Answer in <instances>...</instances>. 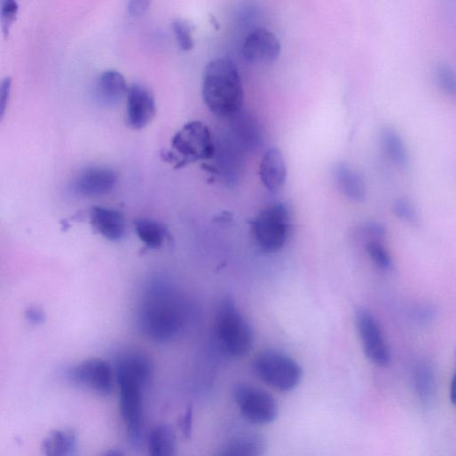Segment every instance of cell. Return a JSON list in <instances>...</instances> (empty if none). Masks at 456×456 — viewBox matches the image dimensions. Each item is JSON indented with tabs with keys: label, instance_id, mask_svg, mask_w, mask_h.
Wrapping results in <instances>:
<instances>
[{
	"label": "cell",
	"instance_id": "1",
	"mask_svg": "<svg viewBox=\"0 0 456 456\" xmlns=\"http://www.w3.org/2000/svg\"><path fill=\"white\" fill-rule=\"evenodd\" d=\"M114 369L121 415L130 443L137 448L144 428V395L153 379V366L146 355L128 351L117 357Z\"/></svg>",
	"mask_w": 456,
	"mask_h": 456
},
{
	"label": "cell",
	"instance_id": "2",
	"mask_svg": "<svg viewBox=\"0 0 456 456\" xmlns=\"http://www.w3.org/2000/svg\"><path fill=\"white\" fill-rule=\"evenodd\" d=\"M202 99L216 116L230 118L240 112L245 90L240 70L231 59H218L209 62L202 80Z\"/></svg>",
	"mask_w": 456,
	"mask_h": 456
},
{
	"label": "cell",
	"instance_id": "3",
	"mask_svg": "<svg viewBox=\"0 0 456 456\" xmlns=\"http://www.w3.org/2000/svg\"><path fill=\"white\" fill-rule=\"evenodd\" d=\"M187 311L181 299L167 286L149 289L140 310V326L151 340L169 342L183 330Z\"/></svg>",
	"mask_w": 456,
	"mask_h": 456
},
{
	"label": "cell",
	"instance_id": "4",
	"mask_svg": "<svg viewBox=\"0 0 456 456\" xmlns=\"http://www.w3.org/2000/svg\"><path fill=\"white\" fill-rule=\"evenodd\" d=\"M215 331L219 349L226 357L240 358L251 351L253 329L232 298L220 303Z\"/></svg>",
	"mask_w": 456,
	"mask_h": 456
},
{
	"label": "cell",
	"instance_id": "5",
	"mask_svg": "<svg viewBox=\"0 0 456 456\" xmlns=\"http://www.w3.org/2000/svg\"><path fill=\"white\" fill-rule=\"evenodd\" d=\"M215 144L209 128L199 121L185 124L172 138L171 150L161 153V157L174 168L208 161L215 156Z\"/></svg>",
	"mask_w": 456,
	"mask_h": 456
},
{
	"label": "cell",
	"instance_id": "6",
	"mask_svg": "<svg viewBox=\"0 0 456 456\" xmlns=\"http://www.w3.org/2000/svg\"><path fill=\"white\" fill-rule=\"evenodd\" d=\"M253 368L259 379L279 391L294 390L303 379L301 366L287 354L276 350L259 354Z\"/></svg>",
	"mask_w": 456,
	"mask_h": 456
},
{
	"label": "cell",
	"instance_id": "7",
	"mask_svg": "<svg viewBox=\"0 0 456 456\" xmlns=\"http://www.w3.org/2000/svg\"><path fill=\"white\" fill-rule=\"evenodd\" d=\"M290 214L284 203L269 206L251 222L252 232L259 248L268 254L282 249L288 239Z\"/></svg>",
	"mask_w": 456,
	"mask_h": 456
},
{
	"label": "cell",
	"instance_id": "8",
	"mask_svg": "<svg viewBox=\"0 0 456 456\" xmlns=\"http://www.w3.org/2000/svg\"><path fill=\"white\" fill-rule=\"evenodd\" d=\"M234 397L242 415L254 424L267 425L279 417V406L276 398L264 389L240 383L234 389Z\"/></svg>",
	"mask_w": 456,
	"mask_h": 456
},
{
	"label": "cell",
	"instance_id": "9",
	"mask_svg": "<svg viewBox=\"0 0 456 456\" xmlns=\"http://www.w3.org/2000/svg\"><path fill=\"white\" fill-rule=\"evenodd\" d=\"M66 377L73 384L100 397H108L114 391V369L100 358H90L72 366L66 371Z\"/></svg>",
	"mask_w": 456,
	"mask_h": 456
},
{
	"label": "cell",
	"instance_id": "10",
	"mask_svg": "<svg viewBox=\"0 0 456 456\" xmlns=\"http://www.w3.org/2000/svg\"><path fill=\"white\" fill-rule=\"evenodd\" d=\"M356 326L366 357L379 366L390 362V351L376 318L367 311L359 310Z\"/></svg>",
	"mask_w": 456,
	"mask_h": 456
},
{
	"label": "cell",
	"instance_id": "11",
	"mask_svg": "<svg viewBox=\"0 0 456 456\" xmlns=\"http://www.w3.org/2000/svg\"><path fill=\"white\" fill-rule=\"evenodd\" d=\"M280 54V41L266 28L254 30L244 42L243 57L252 65H272Z\"/></svg>",
	"mask_w": 456,
	"mask_h": 456
},
{
	"label": "cell",
	"instance_id": "12",
	"mask_svg": "<svg viewBox=\"0 0 456 456\" xmlns=\"http://www.w3.org/2000/svg\"><path fill=\"white\" fill-rule=\"evenodd\" d=\"M127 122L135 130L148 126L156 114L153 94L139 83L129 87L127 93Z\"/></svg>",
	"mask_w": 456,
	"mask_h": 456
},
{
	"label": "cell",
	"instance_id": "13",
	"mask_svg": "<svg viewBox=\"0 0 456 456\" xmlns=\"http://www.w3.org/2000/svg\"><path fill=\"white\" fill-rule=\"evenodd\" d=\"M118 182L116 172L106 167H90L75 182V191L83 197H98L111 193Z\"/></svg>",
	"mask_w": 456,
	"mask_h": 456
},
{
	"label": "cell",
	"instance_id": "14",
	"mask_svg": "<svg viewBox=\"0 0 456 456\" xmlns=\"http://www.w3.org/2000/svg\"><path fill=\"white\" fill-rule=\"evenodd\" d=\"M90 220L95 231L107 240L119 241L126 233L125 218L117 209L95 206L91 208Z\"/></svg>",
	"mask_w": 456,
	"mask_h": 456
},
{
	"label": "cell",
	"instance_id": "15",
	"mask_svg": "<svg viewBox=\"0 0 456 456\" xmlns=\"http://www.w3.org/2000/svg\"><path fill=\"white\" fill-rule=\"evenodd\" d=\"M260 177L271 193H279L287 179V166L282 152L278 148L269 149L260 164Z\"/></svg>",
	"mask_w": 456,
	"mask_h": 456
},
{
	"label": "cell",
	"instance_id": "16",
	"mask_svg": "<svg viewBox=\"0 0 456 456\" xmlns=\"http://www.w3.org/2000/svg\"><path fill=\"white\" fill-rule=\"evenodd\" d=\"M333 175L338 189L348 199L360 202L366 199V186L362 176L346 163L334 167Z\"/></svg>",
	"mask_w": 456,
	"mask_h": 456
},
{
	"label": "cell",
	"instance_id": "17",
	"mask_svg": "<svg viewBox=\"0 0 456 456\" xmlns=\"http://www.w3.org/2000/svg\"><path fill=\"white\" fill-rule=\"evenodd\" d=\"M129 86L124 76L114 70L104 72L97 84V93L102 104L114 106L127 96Z\"/></svg>",
	"mask_w": 456,
	"mask_h": 456
},
{
	"label": "cell",
	"instance_id": "18",
	"mask_svg": "<svg viewBox=\"0 0 456 456\" xmlns=\"http://www.w3.org/2000/svg\"><path fill=\"white\" fill-rule=\"evenodd\" d=\"M266 439L260 434L247 433L228 441L216 456H263Z\"/></svg>",
	"mask_w": 456,
	"mask_h": 456
},
{
	"label": "cell",
	"instance_id": "19",
	"mask_svg": "<svg viewBox=\"0 0 456 456\" xmlns=\"http://www.w3.org/2000/svg\"><path fill=\"white\" fill-rule=\"evenodd\" d=\"M385 154L398 168H405L410 162V153L401 134L392 127H384L380 134Z\"/></svg>",
	"mask_w": 456,
	"mask_h": 456
},
{
	"label": "cell",
	"instance_id": "20",
	"mask_svg": "<svg viewBox=\"0 0 456 456\" xmlns=\"http://www.w3.org/2000/svg\"><path fill=\"white\" fill-rule=\"evenodd\" d=\"M45 456H75L77 436L71 428L55 429L43 443Z\"/></svg>",
	"mask_w": 456,
	"mask_h": 456
},
{
	"label": "cell",
	"instance_id": "21",
	"mask_svg": "<svg viewBox=\"0 0 456 456\" xmlns=\"http://www.w3.org/2000/svg\"><path fill=\"white\" fill-rule=\"evenodd\" d=\"M176 436L167 425H158L147 437L148 456H176Z\"/></svg>",
	"mask_w": 456,
	"mask_h": 456
},
{
	"label": "cell",
	"instance_id": "22",
	"mask_svg": "<svg viewBox=\"0 0 456 456\" xmlns=\"http://www.w3.org/2000/svg\"><path fill=\"white\" fill-rule=\"evenodd\" d=\"M413 386L422 405H429L434 398L436 381L433 369L421 362L413 370Z\"/></svg>",
	"mask_w": 456,
	"mask_h": 456
},
{
	"label": "cell",
	"instance_id": "23",
	"mask_svg": "<svg viewBox=\"0 0 456 456\" xmlns=\"http://www.w3.org/2000/svg\"><path fill=\"white\" fill-rule=\"evenodd\" d=\"M135 230L139 240L150 249L160 248L168 236L161 224L149 218L135 221Z\"/></svg>",
	"mask_w": 456,
	"mask_h": 456
},
{
	"label": "cell",
	"instance_id": "24",
	"mask_svg": "<svg viewBox=\"0 0 456 456\" xmlns=\"http://www.w3.org/2000/svg\"><path fill=\"white\" fill-rule=\"evenodd\" d=\"M434 78L444 94L456 103V71L448 65L440 64L434 69Z\"/></svg>",
	"mask_w": 456,
	"mask_h": 456
},
{
	"label": "cell",
	"instance_id": "25",
	"mask_svg": "<svg viewBox=\"0 0 456 456\" xmlns=\"http://www.w3.org/2000/svg\"><path fill=\"white\" fill-rule=\"evenodd\" d=\"M366 252L373 263L381 270L389 271L393 266L390 255L377 240H370L366 245Z\"/></svg>",
	"mask_w": 456,
	"mask_h": 456
},
{
	"label": "cell",
	"instance_id": "26",
	"mask_svg": "<svg viewBox=\"0 0 456 456\" xmlns=\"http://www.w3.org/2000/svg\"><path fill=\"white\" fill-rule=\"evenodd\" d=\"M172 30L180 50L192 51L194 45L192 26L185 20H177L172 23Z\"/></svg>",
	"mask_w": 456,
	"mask_h": 456
},
{
	"label": "cell",
	"instance_id": "27",
	"mask_svg": "<svg viewBox=\"0 0 456 456\" xmlns=\"http://www.w3.org/2000/svg\"><path fill=\"white\" fill-rule=\"evenodd\" d=\"M393 212L397 218L410 224L419 223V215L413 203L405 197L397 198L393 204Z\"/></svg>",
	"mask_w": 456,
	"mask_h": 456
},
{
	"label": "cell",
	"instance_id": "28",
	"mask_svg": "<svg viewBox=\"0 0 456 456\" xmlns=\"http://www.w3.org/2000/svg\"><path fill=\"white\" fill-rule=\"evenodd\" d=\"M20 5L16 0H4L0 12V23H2L3 34L9 36L12 28L17 20Z\"/></svg>",
	"mask_w": 456,
	"mask_h": 456
},
{
	"label": "cell",
	"instance_id": "29",
	"mask_svg": "<svg viewBox=\"0 0 456 456\" xmlns=\"http://www.w3.org/2000/svg\"><path fill=\"white\" fill-rule=\"evenodd\" d=\"M413 320L421 326L433 323L437 316L436 307L429 303L419 304L412 311Z\"/></svg>",
	"mask_w": 456,
	"mask_h": 456
},
{
	"label": "cell",
	"instance_id": "30",
	"mask_svg": "<svg viewBox=\"0 0 456 456\" xmlns=\"http://www.w3.org/2000/svg\"><path fill=\"white\" fill-rule=\"evenodd\" d=\"M12 79L11 77H6L3 81L2 86H0V115H2V120H4L7 107L9 106L12 94Z\"/></svg>",
	"mask_w": 456,
	"mask_h": 456
},
{
	"label": "cell",
	"instance_id": "31",
	"mask_svg": "<svg viewBox=\"0 0 456 456\" xmlns=\"http://www.w3.org/2000/svg\"><path fill=\"white\" fill-rule=\"evenodd\" d=\"M149 6L150 3L145 0H133L128 4V12L132 17H141L146 13Z\"/></svg>",
	"mask_w": 456,
	"mask_h": 456
},
{
	"label": "cell",
	"instance_id": "32",
	"mask_svg": "<svg viewBox=\"0 0 456 456\" xmlns=\"http://www.w3.org/2000/svg\"><path fill=\"white\" fill-rule=\"evenodd\" d=\"M193 426V408L188 406L181 421V429L185 437H190Z\"/></svg>",
	"mask_w": 456,
	"mask_h": 456
},
{
	"label": "cell",
	"instance_id": "33",
	"mask_svg": "<svg viewBox=\"0 0 456 456\" xmlns=\"http://www.w3.org/2000/svg\"><path fill=\"white\" fill-rule=\"evenodd\" d=\"M28 319L35 324H40L43 321V314L37 309H32L28 311Z\"/></svg>",
	"mask_w": 456,
	"mask_h": 456
},
{
	"label": "cell",
	"instance_id": "34",
	"mask_svg": "<svg viewBox=\"0 0 456 456\" xmlns=\"http://www.w3.org/2000/svg\"><path fill=\"white\" fill-rule=\"evenodd\" d=\"M450 399L453 406L456 407V373L453 374L451 382Z\"/></svg>",
	"mask_w": 456,
	"mask_h": 456
},
{
	"label": "cell",
	"instance_id": "35",
	"mask_svg": "<svg viewBox=\"0 0 456 456\" xmlns=\"http://www.w3.org/2000/svg\"><path fill=\"white\" fill-rule=\"evenodd\" d=\"M102 456H124V454L118 449H111L106 452Z\"/></svg>",
	"mask_w": 456,
	"mask_h": 456
},
{
	"label": "cell",
	"instance_id": "36",
	"mask_svg": "<svg viewBox=\"0 0 456 456\" xmlns=\"http://www.w3.org/2000/svg\"><path fill=\"white\" fill-rule=\"evenodd\" d=\"M455 360H456V350H455Z\"/></svg>",
	"mask_w": 456,
	"mask_h": 456
}]
</instances>
